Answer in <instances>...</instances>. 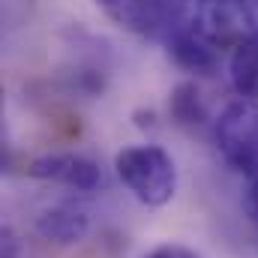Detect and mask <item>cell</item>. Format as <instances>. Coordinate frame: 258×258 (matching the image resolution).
I'll list each match as a JSON object with an SVG mask.
<instances>
[{"label": "cell", "mask_w": 258, "mask_h": 258, "mask_svg": "<svg viewBox=\"0 0 258 258\" xmlns=\"http://www.w3.org/2000/svg\"><path fill=\"white\" fill-rule=\"evenodd\" d=\"M192 18L219 48H237L258 33V0H195Z\"/></svg>", "instance_id": "cell-3"}, {"label": "cell", "mask_w": 258, "mask_h": 258, "mask_svg": "<svg viewBox=\"0 0 258 258\" xmlns=\"http://www.w3.org/2000/svg\"><path fill=\"white\" fill-rule=\"evenodd\" d=\"M0 252H3V258H21V243H18V237L9 228H3V246H0Z\"/></svg>", "instance_id": "cell-12"}, {"label": "cell", "mask_w": 258, "mask_h": 258, "mask_svg": "<svg viewBox=\"0 0 258 258\" xmlns=\"http://www.w3.org/2000/svg\"><path fill=\"white\" fill-rule=\"evenodd\" d=\"M213 138L222 159L246 180H258V102L234 99L213 123Z\"/></svg>", "instance_id": "cell-2"}, {"label": "cell", "mask_w": 258, "mask_h": 258, "mask_svg": "<svg viewBox=\"0 0 258 258\" xmlns=\"http://www.w3.org/2000/svg\"><path fill=\"white\" fill-rule=\"evenodd\" d=\"M87 231H90V210L81 201H57L36 216V234L57 246L81 243Z\"/></svg>", "instance_id": "cell-7"}, {"label": "cell", "mask_w": 258, "mask_h": 258, "mask_svg": "<svg viewBox=\"0 0 258 258\" xmlns=\"http://www.w3.org/2000/svg\"><path fill=\"white\" fill-rule=\"evenodd\" d=\"M180 3H189V0H180Z\"/></svg>", "instance_id": "cell-13"}, {"label": "cell", "mask_w": 258, "mask_h": 258, "mask_svg": "<svg viewBox=\"0 0 258 258\" xmlns=\"http://www.w3.org/2000/svg\"><path fill=\"white\" fill-rule=\"evenodd\" d=\"M120 183L147 207H162L177 192V165L159 144H132L114 156Z\"/></svg>", "instance_id": "cell-1"}, {"label": "cell", "mask_w": 258, "mask_h": 258, "mask_svg": "<svg viewBox=\"0 0 258 258\" xmlns=\"http://www.w3.org/2000/svg\"><path fill=\"white\" fill-rule=\"evenodd\" d=\"M228 75H231V84L240 96L258 102V33L243 39L237 48H231Z\"/></svg>", "instance_id": "cell-8"}, {"label": "cell", "mask_w": 258, "mask_h": 258, "mask_svg": "<svg viewBox=\"0 0 258 258\" xmlns=\"http://www.w3.org/2000/svg\"><path fill=\"white\" fill-rule=\"evenodd\" d=\"M171 117L180 123V126H204L207 123V111H204V102H201V93L192 81H180L174 90H171Z\"/></svg>", "instance_id": "cell-9"}, {"label": "cell", "mask_w": 258, "mask_h": 258, "mask_svg": "<svg viewBox=\"0 0 258 258\" xmlns=\"http://www.w3.org/2000/svg\"><path fill=\"white\" fill-rule=\"evenodd\" d=\"M93 3L117 27L138 36H168V30L186 18L180 0H93Z\"/></svg>", "instance_id": "cell-4"}, {"label": "cell", "mask_w": 258, "mask_h": 258, "mask_svg": "<svg viewBox=\"0 0 258 258\" xmlns=\"http://www.w3.org/2000/svg\"><path fill=\"white\" fill-rule=\"evenodd\" d=\"M147 258H201V255L189 246H180V243H162L153 252H147Z\"/></svg>", "instance_id": "cell-11"}, {"label": "cell", "mask_w": 258, "mask_h": 258, "mask_svg": "<svg viewBox=\"0 0 258 258\" xmlns=\"http://www.w3.org/2000/svg\"><path fill=\"white\" fill-rule=\"evenodd\" d=\"M27 174L39 177V180H51V183L69 186V189H78V192H93V189L102 186V168L93 159L81 156V153H45V156H36V159H30Z\"/></svg>", "instance_id": "cell-6"}, {"label": "cell", "mask_w": 258, "mask_h": 258, "mask_svg": "<svg viewBox=\"0 0 258 258\" xmlns=\"http://www.w3.org/2000/svg\"><path fill=\"white\" fill-rule=\"evenodd\" d=\"M165 45H168V57L189 75L210 78L219 72V45L201 33L195 18H183L180 24H174L165 36Z\"/></svg>", "instance_id": "cell-5"}, {"label": "cell", "mask_w": 258, "mask_h": 258, "mask_svg": "<svg viewBox=\"0 0 258 258\" xmlns=\"http://www.w3.org/2000/svg\"><path fill=\"white\" fill-rule=\"evenodd\" d=\"M243 213L258 231V180H246V192H243Z\"/></svg>", "instance_id": "cell-10"}]
</instances>
